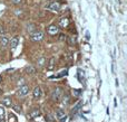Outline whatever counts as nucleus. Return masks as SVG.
Here are the masks:
<instances>
[{
	"instance_id": "1",
	"label": "nucleus",
	"mask_w": 127,
	"mask_h": 122,
	"mask_svg": "<svg viewBox=\"0 0 127 122\" xmlns=\"http://www.w3.org/2000/svg\"><path fill=\"white\" fill-rule=\"evenodd\" d=\"M63 94H64V91H63L62 87H56V89L53 91V93H51V98H53L54 101L58 102V101L63 98Z\"/></svg>"
},
{
	"instance_id": "2",
	"label": "nucleus",
	"mask_w": 127,
	"mask_h": 122,
	"mask_svg": "<svg viewBox=\"0 0 127 122\" xmlns=\"http://www.w3.org/2000/svg\"><path fill=\"white\" fill-rule=\"evenodd\" d=\"M42 38H44V33L42 31H33V33L30 34V39L32 40V42H39V40H41Z\"/></svg>"
},
{
	"instance_id": "3",
	"label": "nucleus",
	"mask_w": 127,
	"mask_h": 122,
	"mask_svg": "<svg viewBox=\"0 0 127 122\" xmlns=\"http://www.w3.org/2000/svg\"><path fill=\"white\" fill-rule=\"evenodd\" d=\"M28 93H29V85L24 84L19 87V90H18V95L19 96H25Z\"/></svg>"
},
{
	"instance_id": "4",
	"label": "nucleus",
	"mask_w": 127,
	"mask_h": 122,
	"mask_svg": "<svg viewBox=\"0 0 127 122\" xmlns=\"http://www.w3.org/2000/svg\"><path fill=\"white\" fill-rule=\"evenodd\" d=\"M58 30H59L58 26H56V25H50V26L48 27V29H47V33L51 36H55L58 34Z\"/></svg>"
},
{
	"instance_id": "5",
	"label": "nucleus",
	"mask_w": 127,
	"mask_h": 122,
	"mask_svg": "<svg viewBox=\"0 0 127 122\" xmlns=\"http://www.w3.org/2000/svg\"><path fill=\"white\" fill-rule=\"evenodd\" d=\"M18 44H19V38L17 36H15L13 38H11V40H9V45H10V47L12 49H15L18 46Z\"/></svg>"
},
{
	"instance_id": "6",
	"label": "nucleus",
	"mask_w": 127,
	"mask_h": 122,
	"mask_svg": "<svg viewBox=\"0 0 127 122\" xmlns=\"http://www.w3.org/2000/svg\"><path fill=\"white\" fill-rule=\"evenodd\" d=\"M48 9L49 10H51V11H59V9H60V4L58 3V2H53V3H50L48 6Z\"/></svg>"
},
{
	"instance_id": "7",
	"label": "nucleus",
	"mask_w": 127,
	"mask_h": 122,
	"mask_svg": "<svg viewBox=\"0 0 127 122\" xmlns=\"http://www.w3.org/2000/svg\"><path fill=\"white\" fill-rule=\"evenodd\" d=\"M2 104H3L4 107H7V108H11L12 107V101H11L10 98L6 96V98L2 99Z\"/></svg>"
},
{
	"instance_id": "8",
	"label": "nucleus",
	"mask_w": 127,
	"mask_h": 122,
	"mask_svg": "<svg viewBox=\"0 0 127 122\" xmlns=\"http://www.w3.org/2000/svg\"><path fill=\"white\" fill-rule=\"evenodd\" d=\"M32 94H33V98L35 99H39L40 96H41V89H40L39 86H36L35 89H33Z\"/></svg>"
},
{
	"instance_id": "9",
	"label": "nucleus",
	"mask_w": 127,
	"mask_h": 122,
	"mask_svg": "<svg viewBox=\"0 0 127 122\" xmlns=\"http://www.w3.org/2000/svg\"><path fill=\"white\" fill-rule=\"evenodd\" d=\"M68 25H69V19H68L67 17H63L62 19L59 20V26H60V27H63V28L67 27Z\"/></svg>"
},
{
	"instance_id": "10",
	"label": "nucleus",
	"mask_w": 127,
	"mask_h": 122,
	"mask_svg": "<svg viewBox=\"0 0 127 122\" xmlns=\"http://www.w3.org/2000/svg\"><path fill=\"white\" fill-rule=\"evenodd\" d=\"M8 45H9V39L7 37H4V36L3 37L1 36V37H0V46L4 48V47H7Z\"/></svg>"
},
{
	"instance_id": "11",
	"label": "nucleus",
	"mask_w": 127,
	"mask_h": 122,
	"mask_svg": "<svg viewBox=\"0 0 127 122\" xmlns=\"http://www.w3.org/2000/svg\"><path fill=\"white\" fill-rule=\"evenodd\" d=\"M55 57H51L50 60L48 61V64H47V68L49 69V71H51V69H54V67H55Z\"/></svg>"
},
{
	"instance_id": "12",
	"label": "nucleus",
	"mask_w": 127,
	"mask_h": 122,
	"mask_svg": "<svg viewBox=\"0 0 127 122\" xmlns=\"http://www.w3.org/2000/svg\"><path fill=\"white\" fill-rule=\"evenodd\" d=\"M65 117H66L65 112L62 111V110H57V111H56V118H57L58 120H63Z\"/></svg>"
},
{
	"instance_id": "13",
	"label": "nucleus",
	"mask_w": 127,
	"mask_h": 122,
	"mask_svg": "<svg viewBox=\"0 0 127 122\" xmlns=\"http://www.w3.org/2000/svg\"><path fill=\"white\" fill-rule=\"evenodd\" d=\"M40 116V111L39 110H33V111H31L30 113H29V118L30 119H35L37 118V117Z\"/></svg>"
},
{
	"instance_id": "14",
	"label": "nucleus",
	"mask_w": 127,
	"mask_h": 122,
	"mask_svg": "<svg viewBox=\"0 0 127 122\" xmlns=\"http://www.w3.org/2000/svg\"><path fill=\"white\" fill-rule=\"evenodd\" d=\"M37 64H38V66H39V67L44 66V65H45V64H46V58H45V57H40V58H39V60H38Z\"/></svg>"
},
{
	"instance_id": "15",
	"label": "nucleus",
	"mask_w": 127,
	"mask_h": 122,
	"mask_svg": "<svg viewBox=\"0 0 127 122\" xmlns=\"http://www.w3.org/2000/svg\"><path fill=\"white\" fill-rule=\"evenodd\" d=\"M26 73H27V74H33V73H35V67L28 66V67L26 68Z\"/></svg>"
},
{
	"instance_id": "16",
	"label": "nucleus",
	"mask_w": 127,
	"mask_h": 122,
	"mask_svg": "<svg viewBox=\"0 0 127 122\" xmlns=\"http://www.w3.org/2000/svg\"><path fill=\"white\" fill-rule=\"evenodd\" d=\"M68 43H69L70 45H75V44H76V37H74V36H70V37L68 38Z\"/></svg>"
},
{
	"instance_id": "17",
	"label": "nucleus",
	"mask_w": 127,
	"mask_h": 122,
	"mask_svg": "<svg viewBox=\"0 0 127 122\" xmlns=\"http://www.w3.org/2000/svg\"><path fill=\"white\" fill-rule=\"evenodd\" d=\"M8 120H9V122H16L17 121V118L15 117V114H9V118H8Z\"/></svg>"
},
{
	"instance_id": "18",
	"label": "nucleus",
	"mask_w": 127,
	"mask_h": 122,
	"mask_svg": "<svg viewBox=\"0 0 127 122\" xmlns=\"http://www.w3.org/2000/svg\"><path fill=\"white\" fill-rule=\"evenodd\" d=\"M4 118V109L2 107H0V121L3 120Z\"/></svg>"
},
{
	"instance_id": "19",
	"label": "nucleus",
	"mask_w": 127,
	"mask_h": 122,
	"mask_svg": "<svg viewBox=\"0 0 127 122\" xmlns=\"http://www.w3.org/2000/svg\"><path fill=\"white\" fill-rule=\"evenodd\" d=\"M28 30H30L31 33H33V31H36V26L33 24H31V25H28Z\"/></svg>"
},
{
	"instance_id": "20",
	"label": "nucleus",
	"mask_w": 127,
	"mask_h": 122,
	"mask_svg": "<svg viewBox=\"0 0 127 122\" xmlns=\"http://www.w3.org/2000/svg\"><path fill=\"white\" fill-rule=\"evenodd\" d=\"M80 105H81V103H78V104H77V105H76V108H75V109H74V110H72V113H76V112H77V111H78V110H79V109H80Z\"/></svg>"
},
{
	"instance_id": "21",
	"label": "nucleus",
	"mask_w": 127,
	"mask_h": 122,
	"mask_svg": "<svg viewBox=\"0 0 127 122\" xmlns=\"http://www.w3.org/2000/svg\"><path fill=\"white\" fill-rule=\"evenodd\" d=\"M11 1V3H13V4H20L22 2V0H10Z\"/></svg>"
},
{
	"instance_id": "22",
	"label": "nucleus",
	"mask_w": 127,
	"mask_h": 122,
	"mask_svg": "<svg viewBox=\"0 0 127 122\" xmlns=\"http://www.w3.org/2000/svg\"><path fill=\"white\" fill-rule=\"evenodd\" d=\"M65 39H66L65 34H59V40H65Z\"/></svg>"
},
{
	"instance_id": "23",
	"label": "nucleus",
	"mask_w": 127,
	"mask_h": 122,
	"mask_svg": "<svg viewBox=\"0 0 127 122\" xmlns=\"http://www.w3.org/2000/svg\"><path fill=\"white\" fill-rule=\"evenodd\" d=\"M4 33H6V30H4V28L2 26H0V35H4Z\"/></svg>"
},
{
	"instance_id": "24",
	"label": "nucleus",
	"mask_w": 127,
	"mask_h": 122,
	"mask_svg": "<svg viewBox=\"0 0 127 122\" xmlns=\"http://www.w3.org/2000/svg\"><path fill=\"white\" fill-rule=\"evenodd\" d=\"M13 109H15L16 111H18V112L21 111V109H19V108H18V105H15V107H13Z\"/></svg>"
},
{
	"instance_id": "25",
	"label": "nucleus",
	"mask_w": 127,
	"mask_h": 122,
	"mask_svg": "<svg viewBox=\"0 0 127 122\" xmlns=\"http://www.w3.org/2000/svg\"><path fill=\"white\" fill-rule=\"evenodd\" d=\"M86 38H87V39L89 38V33H86Z\"/></svg>"
},
{
	"instance_id": "26",
	"label": "nucleus",
	"mask_w": 127,
	"mask_h": 122,
	"mask_svg": "<svg viewBox=\"0 0 127 122\" xmlns=\"http://www.w3.org/2000/svg\"><path fill=\"white\" fill-rule=\"evenodd\" d=\"M18 84H22V78H20V81L18 82Z\"/></svg>"
},
{
	"instance_id": "27",
	"label": "nucleus",
	"mask_w": 127,
	"mask_h": 122,
	"mask_svg": "<svg viewBox=\"0 0 127 122\" xmlns=\"http://www.w3.org/2000/svg\"><path fill=\"white\" fill-rule=\"evenodd\" d=\"M2 93V89H0V94H1Z\"/></svg>"
},
{
	"instance_id": "28",
	"label": "nucleus",
	"mask_w": 127,
	"mask_h": 122,
	"mask_svg": "<svg viewBox=\"0 0 127 122\" xmlns=\"http://www.w3.org/2000/svg\"><path fill=\"white\" fill-rule=\"evenodd\" d=\"M0 83H1V76H0Z\"/></svg>"
}]
</instances>
